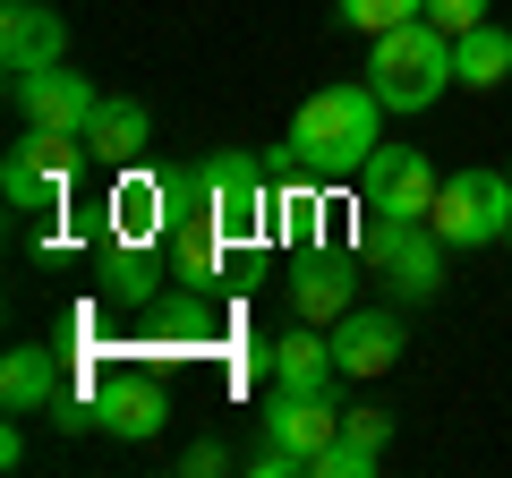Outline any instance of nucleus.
<instances>
[{"label": "nucleus", "mask_w": 512, "mask_h": 478, "mask_svg": "<svg viewBox=\"0 0 512 478\" xmlns=\"http://www.w3.org/2000/svg\"><path fill=\"white\" fill-rule=\"evenodd\" d=\"M282 146H291V171H308V180H350V171H367V154L384 146V94L376 86L308 94Z\"/></svg>", "instance_id": "1"}, {"label": "nucleus", "mask_w": 512, "mask_h": 478, "mask_svg": "<svg viewBox=\"0 0 512 478\" xmlns=\"http://www.w3.org/2000/svg\"><path fill=\"white\" fill-rule=\"evenodd\" d=\"M367 86L384 94V111H427L444 86H453V35H436L427 18L384 26L376 52H367Z\"/></svg>", "instance_id": "2"}, {"label": "nucleus", "mask_w": 512, "mask_h": 478, "mask_svg": "<svg viewBox=\"0 0 512 478\" xmlns=\"http://www.w3.org/2000/svg\"><path fill=\"white\" fill-rule=\"evenodd\" d=\"M163 205H180V214L214 222L222 239H239V231L265 222V171H256L248 154H205L197 171H171L163 180Z\"/></svg>", "instance_id": "3"}, {"label": "nucleus", "mask_w": 512, "mask_h": 478, "mask_svg": "<svg viewBox=\"0 0 512 478\" xmlns=\"http://www.w3.org/2000/svg\"><path fill=\"white\" fill-rule=\"evenodd\" d=\"M436 163H427L419 146H376L359 171V214L367 231H393V222H427L436 214Z\"/></svg>", "instance_id": "4"}, {"label": "nucleus", "mask_w": 512, "mask_h": 478, "mask_svg": "<svg viewBox=\"0 0 512 478\" xmlns=\"http://www.w3.org/2000/svg\"><path fill=\"white\" fill-rule=\"evenodd\" d=\"M427 231H436L444 248H495V239L512 231V171H453V180L436 188Z\"/></svg>", "instance_id": "5"}, {"label": "nucleus", "mask_w": 512, "mask_h": 478, "mask_svg": "<svg viewBox=\"0 0 512 478\" xmlns=\"http://www.w3.org/2000/svg\"><path fill=\"white\" fill-rule=\"evenodd\" d=\"M9 103H18V120L43 129V137H86V120L103 111V94H94L69 60H52V69H9Z\"/></svg>", "instance_id": "6"}, {"label": "nucleus", "mask_w": 512, "mask_h": 478, "mask_svg": "<svg viewBox=\"0 0 512 478\" xmlns=\"http://www.w3.org/2000/svg\"><path fill=\"white\" fill-rule=\"evenodd\" d=\"M77 154H86V137H43V129H26L18 146H9V163H0V197L18 205V214H52V205L69 197Z\"/></svg>", "instance_id": "7"}, {"label": "nucleus", "mask_w": 512, "mask_h": 478, "mask_svg": "<svg viewBox=\"0 0 512 478\" xmlns=\"http://www.w3.org/2000/svg\"><path fill=\"white\" fill-rule=\"evenodd\" d=\"M367 248H376V274L393 282V299H436L444 291V248L427 222H393V231H367Z\"/></svg>", "instance_id": "8"}, {"label": "nucleus", "mask_w": 512, "mask_h": 478, "mask_svg": "<svg viewBox=\"0 0 512 478\" xmlns=\"http://www.w3.org/2000/svg\"><path fill=\"white\" fill-rule=\"evenodd\" d=\"M256 427H265V444L316 461L333 436H342V410H333V393H291V385H274V393H265V410H256Z\"/></svg>", "instance_id": "9"}, {"label": "nucleus", "mask_w": 512, "mask_h": 478, "mask_svg": "<svg viewBox=\"0 0 512 478\" xmlns=\"http://www.w3.org/2000/svg\"><path fill=\"white\" fill-rule=\"evenodd\" d=\"M325 333H333V368H342V376H384L410 350L393 308H350V316H333Z\"/></svg>", "instance_id": "10"}, {"label": "nucleus", "mask_w": 512, "mask_h": 478, "mask_svg": "<svg viewBox=\"0 0 512 478\" xmlns=\"http://www.w3.org/2000/svg\"><path fill=\"white\" fill-rule=\"evenodd\" d=\"M163 419H171V402H163V385H154V376H137V368L94 376V427H111V436H128V444H146Z\"/></svg>", "instance_id": "11"}, {"label": "nucleus", "mask_w": 512, "mask_h": 478, "mask_svg": "<svg viewBox=\"0 0 512 478\" xmlns=\"http://www.w3.org/2000/svg\"><path fill=\"white\" fill-rule=\"evenodd\" d=\"M52 402H69V359L43 350V342H18L0 359V410H9V419H35V410H52Z\"/></svg>", "instance_id": "12"}, {"label": "nucleus", "mask_w": 512, "mask_h": 478, "mask_svg": "<svg viewBox=\"0 0 512 478\" xmlns=\"http://www.w3.org/2000/svg\"><path fill=\"white\" fill-rule=\"evenodd\" d=\"M60 52H69L60 9H43V0H9L0 9V69H52Z\"/></svg>", "instance_id": "13"}, {"label": "nucleus", "mask_w": 512, "mask_h": 478, "mask_svg": "<svg viewBox=\"0 0 512 478\" xmlns=\"http://www.w3.org/2000/svg\"><path fill=\"white\" fill-rule=\"evenodd\" d=\"M291 308L308 316V325L350 316V308H359V265H350L342 248H325V257H299V274H291Z\"/></svg>", "instance_id": "14"}, {"label": "nucleus", "mask_w": 512, "mask_h": 478, "mask_svg": "<svg viewBox=\"0 0 512 478\" xmlns=\"http://www.w3.org/2000/svg\"><path fill=\"white\" fill-rule=\"evenodd\" d=\"M146 146H154V111L128 103V94H103V111L86 120V154L94 163H137Z\"/></svg>", "instance_id": "15"}, {"label": "nucleus", "mask_w": 512, "mask_h": 478, "mask_svg": "<svg viewBox=\"0 0 512 478\" xmlns=\"http://www.w3.org/2000/svg\"><path fill=\"white\" fill-rule=\"evenodd\" d=\"M333 333H291V342H274V385H291V393H333Z\"/></svg>", "instance_id": "16"}, {"label": "nucleus", "mask_w": 512, "mask_h": 478, "mask_svg": "<svg viewBox=\"0 0 512 478\" xmlns=\"http://www.w3.org/2000/svg\"><path fill=\"white\" fill-rule=\"evenodd\" d=\"M504 77H512V35H504V26H470V35H453V86H478V94H487V86H504Z\"/></svg>", "instance_id": "17"}, {"label": "nucleus", "mask_w": 512, "mask_h": 478, "mask_svg": "<svg viewBox=\"0 0 512 478\" xmlns=\"http://www.w3.org/2000/svg\"><path fill=\"white\" fill-rule=\"evenodd\" d=\"M376 470H384V444H359V436H333L308 461V478H376Z\"/></svg>", "instance_id": "18"}, {"label": "nucleus", "mask_w": 512, "mask_h": 478, "mask_svg": "<svg viewBox=\"0 0 512 478\" xmlns=\"http://www.w3.org/2000/svg\"><path fill=\"white\" fill-rule=\"evenodd\" d=\"M333 18L359 26V35H384V26H402V18H427V0H333Z\"/></svg>", "instance_id": "19"}, {"label": "nucleus", "mask_w": 512, "mask_h": 478, "mask_svg": "<svg viewBox=\"0 0 512 478\" xmlns=\"http://www.w3.org/2000/svg\"><path fill=\"white\" fill-rule=\"evenodd\" d=\"M103 282H111V299H128V308H146V299H154L146 257H128V248H120V257H103Z\"/></svg>", "instance_id": "20"}, {"label": "nucleus", "mask_w": 512, "mask_h": 478, "mask_svg": "<svg viewBox=\"0 0 512 478\" xmlns=\"http://www.w3.org/2000/svg\"><path fill=\"white\" fill-rule=\"evenodd\" d=\"M427 26L436 35H470V26H487V0H427Z\"/></svg>", "instance_id": "21"}, {"label": "nucleus", "mask_w": 512, "mask_h": 478, "mask_svg": "<svg viewBox=\"0 0 512 478\" xmlns=\"http://www.w3.org/2000/svg\"><path fill=\"white\" fill-rule=\"evenodd\" d=\"M222 470H231V453H222L214 436H205V444H188V453H180V478H222Z\"/></svg>", "instance_id": "22"}, {"label": "nucleus", "mask_w": 512, "mask_h": 478, "mask_svg": "<svg viewBox=\"0 0 512 478\" xmlns=\"http://www.w3.org/2000/svg\"><path fill=\"white\" fill-rule=\"evenodd\" d=\"M342 436H359V444H393V419H384V410H342Z\"/></svg>", "instance_id": "23"}, {"label": "nucleus", "mask_w": 512, "mask_h": 478, "mask_svg": "<svg viewBox=\"0 0 512 478\" xmlns=\"http://www.w3.org/2000/svg\"><path fill=\"white\" fill-rule=\"evenodd\" d=\"M504 248H512V231H504Z\"/></svg>", "instance_id": "24"}, {"label": "nucleus", "mask_w": 512, "mask_h": 478, "mask_svg": "<svg viewBox=\"0 0 512 478\" xmlns=\"http://www.w3.org/2000/svg\"><path fill=\"white\" fill-rule=\"evenodd\" d=\"M504 171H512V163H504Z\"/></svg>", "instance_id": "25"}]
</instances>
